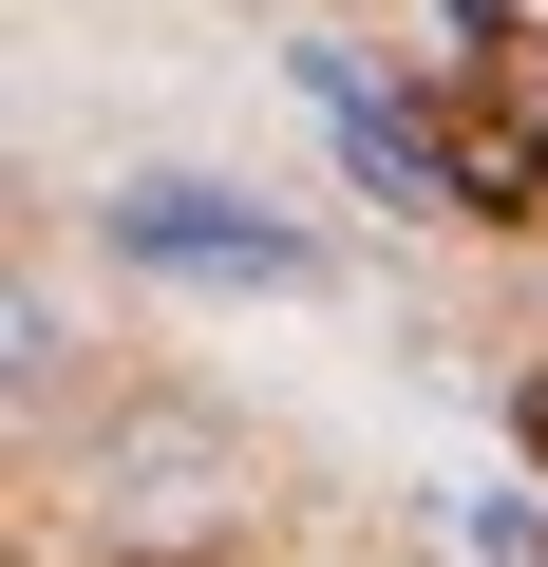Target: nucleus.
Segmentation results:
<instances>
[{"mask_svg": "<svg viewBox=\"0 0 548 567\" xmlns=\"http://www.w3.org/2000/svg\"><path fill=\"white\" fill-rule=\"evenodd\" d=\"M285 76H303V114H322V152H341L360 189H397V208H454V152H435V114H416L397 76H360L341 39H303Z\"/></svg>", "mask_w": 548, "mask_h": 567, "instance_id": "nucleus-2", "label": "nucleus"}, {"mask_svg": "<svg viewBox=\"0 0 548 567\" xmlns=\"http://www.w3.org/2000/svg\"><path fill=\"white\" fill-rule=\"evenodd\" d=\"M95 246L152 265V284H246V303H303V284H322V227L246 208V189H208V171H133V189L95 208Z\"/></svg>", "mask_w": 548, "mask_h": 567, "instance_id": "nucleus-1", "label": "nucleus"}]
</instances>
